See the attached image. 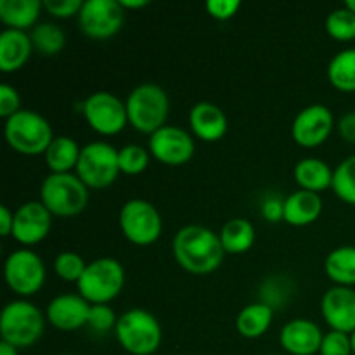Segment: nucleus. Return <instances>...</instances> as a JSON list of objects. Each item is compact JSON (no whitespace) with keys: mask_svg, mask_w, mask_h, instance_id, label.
Returning <instances> with one entry per match:
<instances>
[{"mask_svg":"<svg viewBox=\"0 0 355 355\" xmlns=\"http://www.w3.org/2000/svg\"><path fill=\"white\" fill-rule=\"evenodd\" d=\"M120 170L128 175H137L144 172L149 163V153L137 144H128L118 151Z\"/></svg>","mask_w":355,"mask_h":355,"instance_id":"2f4dec72","label":"nucleus"},{"mask_svg":"<svg viewBox=\"0 0 355 355\" xmlns=\"http://www.w3.org/2000/svg\"><path fill=\"white\" fill-rule=\"evenodd\" d=\"M149 149L158 162L175 166L193 158L194 141L182 128L165 125L151 135Z\"/></svg>","mask_w":355,"mask_h":355,"instance_id":"ddd939ff","label":"nucleus"},{"mask_svg":"<svg viewBox=\"0 0 355 355\" xmlns=\"http://www.w3.org/2000/svg\"><path fill=\"white\" fill-rule=\"evenodd\" d=\"M118 319L114 315L113 309L107 307L106 304H97V305H90V312H89V321L87 324L97 333H106L110 331L113 326H116Z\"/></svg>","mask_w":355,"mask_h":355,"instance_id":"72a5a7b5","label":"nucleus"},{"mask_svg":"<svg viewBox=\"0 0 355 355\" xmlns=\"http://www.w3.org/2000/svg\"><path fill=\"white\" fill-rule=\"evenodd\" d=\"M45 321L42 312L33 304L14 300L3 307L0 315V335L2 342L10 343L16 349L31 347L44 335Z\"/></svg>","mask_w":355,"mask_h":355,"instance_id":"39448f33","label":"nucleus"},{"mask_svg":"<svg viewBox=\"0 0 355 355\" xmlns=\"http://www.w3.org/2000/svg\"><path fill=\"white\" fill-rule=\"evenodd\" d=\"M40 0H0V19L12 30L33 26L42 7Z\"/></svg>","mask_w":355,"mask_h":355,"instance_id":"5701e85b","label":"nucleus"},{"mask_svg":"<svg viewBox=\"0 0 355 355\" xmlns=\"http://www.w3.org/2000/svg\"><path fill=\"white\" fill-rule=\"evenodd\" d=\"M220 241L225 253H245L248 252L255 241V229L245 218H232L225 222L220 231Z\"/></svg>","mask_w":355,"mask_h":355,"instance_id":"bb28decb","label":"nucleus"},{"mask_svg":"<svg viewBox=\"0 0 355 355\" xmlns=\"http://www.w3.org/2000/svg\"><path fill=\"white\" fill-rule=\"evenodd\" d=\"M14 227V215L7 207H0V234L9 236L12 234Z\"/></svg>","mask_w":355,"mask_h":355,"instance_id":"a19ab883","label":"nucleus"},{"mask_svg":"<svg viewBox=\"0 0 355 355\" xmlns=\"http://www.w3.org/2000/svg\"><path fill=\"white\" fill-rule=\"evenodd\" d=\"M17 111H21L19 94L16 89L3 83V85H0V116L9 120Z\"/></svg>","mask_w":355,"mask_h":355,"instance_id":"c9c22d12","label":"nucleus"},{"mask_svg":"<svg viewBox=\"0 0 355 355\" xmlns=\"http://www.w3.org/2000/svg\"><path fill=\"white\" fill-rule=\"evenodd\" d=\"M40 196L47 210L59 217L82 214L89 201L87 186L73 173H51L42 182Z\"/></svg>","mask_w":355,"mask_h":355,"instance_id":"423d86ee","label":"nucleus"},{"mask_svg":"<svg viewBox=\"0 0 355 355\" xmlns=\"http://www.w3.org/2000/svg\"><path fill=\"white\" fill-rule=\"evenodd\" d=\"M3 276L14 293L21 297L35 295L45 283V266L31 250H17L6 260Z\"/></svg>","mask_w":355,"mask_h":355,"instance_id":"9d476101","label":"nucleus"},{"mask_svg":"<svg viewBox=\"0 0 355 355\" xmlns=\"http://www.w3.org/2000/svg\"><path fill=\"white\" fill-rule=\"evenodd\" d=\"M83 33L96 40H104L121 30L125 10L120 0H87L78 14Z\"/></svg>","mask_w":355,"mask_h":355,"instance_id":"9b49d317","label":"nucleus"},{"mask_svg":"<svg viewBox=\"0 0 355 355\" xmlns=\"http://www.w3.org/2000/svg\"><path fill=\"white\" fill-rule=\"evenodd\" d=\"M262 214L267 220L270 222H276L279 218H284V201L276 200V198H270L263 203L262 208Z\"/></svg>","mask_w":355,"mask_h":355,"instance_id":"58836bf2","label":"nucleus"},{"mask_svg":"<svg viewBox=\"0 0 355 355\" xmlns=\"http://www.w3.org/2000/svg\"><path fill=\"white\" fill-rule=\"evenodd\" d=\"M295 180L298 186L305 191L319 193L328 187H331L333 182V170L329 168L328 163L318 158H305L297 163L295 166Z\"/></svg>","mask_w":355,"mask_h":355,"instance_id":"4be33fe9","label":"nucleus"},{"mask_svg":"<svg viewBox=\"0 0 355 355\" xmlns=\"http://www.w3.org/2000/svg\"><path fill=\"white\" fill-rule=\"evenodd\" d=\"M85 267V260L75 252H62L59 253L54 260L55 274H58L62 281H76V283H78Z\"/></svg>","mask_w":355,"mask_h":355,"instance_id":"473e14b6","label":"nucleus"},{"mask_svg":"<svg viewBox=\"0 0 355 355\" xmlns=\"http://www.w3.org/2000/svg\"><path fill=\"white\" fill-rule=\"evenodd\" d=\"M80 151L82 149L71 137L58 135V137L52 139L51 146L45 151V162H47L52 173H69V170L76 168Z\"/></svg>","mask_w":355,"mask_h":355,"instance_id":"b1692460","label":"nucleus"},{"mask_svg":"<svg viewBox=\"0 0 355 355\" xmlns=\"http://www.w3.org/2000/svg\"><path fill=\"white\" fill-rule=\"evenodd\" d=\"M6 139L14 151L37 156L51 146L52 128L42 114L31 110H21L6 121Z\"/></svg>","mask_w":355,"mask_h":355,"instance_id":"20e7f679","label":"nucleus"},{"mask_svg":"<svg viewBox=\"0 0 355 355\" xmlns=\"http://www.w3.org/2000/svg\"><path fill=\"white\" fill-rule=\"evenodd\" d=\"M52 214L42 201H28L14 214L12 236L21 245H37L51 231Z\"/></svg>","mask_w":355,"mask_h":355,"instance_id":"2eb2a0df","label":"nucleus"},{"mask_svg":"<svg viewBox=\"0 0 355 355\" xmlns=\"http://www.w3.org/2000/svg\"><path fill=\"white\" fill-rule=\"evenodd\" d=\"M326 31L336 40H352L355 38V14L347 7L335 9L326 17Z\"/></svg>","mask_w":355,"mask_h":355,"instance_id":"7c9ffc66","label":"nucleus"},{"mask_svg":"<svg viewBox=\"0 0 355 355\" xmlns=\"http://www.w3.org/2000/svg\"><path fill=\"white\" fill-rule=\"evenodd\" d=\"M0 355H17V349L7 342H0Z\"/></svg>","mask_w":355,"mask_h":355,"instance_id":"37998d69","label":"nucleus"},{"mask_svg":"<svg viewBox=\"0 0 355 355\" xmlns=\"http://www.w3.org/2000/svg\"><path fill=\"white\" fill-rule=\"evenodd\" d=\"M120 172L118 151L107 142H90L80 151L76 175L87 187L103 189L111 186Z\"/></svg>","mask_w":355,"mask_h":355,"instance_id":"6e6552de","label":"nucleus"},{"mask_svg":"<svg viewBox=\"0 0 355 355\" xmlns=\"http://www.w3.org/2000/svg\"><path fill=\"white\" fill-rule=\"evenodd\" d=\"M62 355H75V354H62Z\"/></svg>","mask_w":355,"mask_h":355,"instance_id":"49530a36","label":"nucleus"},{"mask_svg":"<svg viewBox=\"0 0 355 355\" xmlns=\"http://www.w3.org/2000/svg\"><path fill=\"white\" fill-rule=\"evenodd\" d=\"M321 328L309 319H293L281 329L279 342L291 355H314L322 345Z\"/></svg>","mask_w":355,"mask_h":355,"instance_id":"f3484780","label":"nucleus"},{"mask_svg":"<svg viewBox=\"0 0 355 355\" xmlns=\"http://www.w3.org/2000/svg\"><path fill=\"white\" fill-rule=\"evenodd\" d=\"M338 132L342 139L347 142H354L355 144V111L343 114L338 121Z\"/></svg>","mask_w":355,"mask_h":355,"instance_id":"ea45409f","label":"nucleus"},{"mask_svg":"<svg viewBox=\"0 0 355 355\" xmlns=\"http://www.w3.org/2000/svg\"><path fill=\"white\" fill-rule=\"evenodd\" d=\"M44 7L55 17H69L80 14L82 0H44Z\"/></svg>","mask_w":355,"mask_h":355,"instance_id":"e433bc0d","label":"nucleus"},{"mask_svg":"<svg viewBox=\"0 0 355 355\" xmlns=\"http://www.w3.org/2000/svg\"><path fill=\"white\" fill-rule=\"evenodd\" d=\"M83 116L92 130L103 135L118 134L128 121L127 106L110 92L90 94L83 103Z\"/></svg>","mask_w":355,"mask_h":355,"instance_id":"f8f14e48","label":"nucleus"},{"mask_svg":"<svg viewBox=\"0 0 355 355\" xmlns=\"http://www.w3.org/2000/svg\"><path fill=\"white\" fill-rule=\"evenodd\" d=\"M116 338L120 345L132 355H151L162 343V328L151 312L132 309L118 318Z\"/></svg>","mask_w":355,"mask_h":355,"instance_id":"7ed1b4c3","label":"nucleus"},{"mask_svg":"<svg viewBox=\"0 0 355 355\" xmlns=\"http://www.w3.org/2000/svg\"><path fill=\"white\" fill-rule=\"evenodd\" d=\"M31 42L33 47L44 55H54L64 47V31L54 23L37 24L31 31Z\"/></svg>","mask_w":355,"mask_h":355,"instance_id":"c85d7f7f","label":"nucleus"},{"mask_svg":"<svg viewBox=\"0 0 355 355\" xmlns=\"http://www.w3.org/2000/svg\"><path fill=\"white\" fill-rule=\"evenodd\" d=\"M123 9H139V7L149 6V0H120Z\"/></svg>","mask_w":355,"mask_h":355,"instance_id":"79ce46f5","label":"nucleus"},{"mask_svg":"<svg viewBox=\"0 0 355 355\" xmlns=\"http://www.w3.org/2000/svg\"><path fill=\"white\" fill-rule=\"evenodd\" d=\"M350 343H352V354L355 355V331L350 335Z\"/></svg>","mask_w":355,"mask_h":355,"instance_id":"a18cd8bd","label":"nucleus"},{"mask_svg":"<svg viewBox=\"0 0 355 355\" xmlns=\"http://www.w3.org/2000/svg\"><path fill=\"white\" fill-rule=\"evenodd\" d=\"M128 123L142 134H155L168 118V96L156 83H141L127 97Z\"/></svg>","mask_w":355,"mask_h":355,"instance_id":"f03ea898","label":"nucleus"},{"mask_svg":"<svg viewBox=\"0 0 355 355\" xmlns=\"http://www.w3.org/2000/svg\"><path fill=\"white\" fill-rule=\"evenodd\" d=\"M322 200L318 193L300 189L284 200V220L290 225H309L321 215Z\"/></svg>","mask_w":355,"mask_h":355,"instance_id":"412c9836","label":"nucleus"},{"mask_svg":"<svg viewBox=\"0 0 355 355\" xmlns=\"http://www.w3.org/2000/svg\"><path fill=\"white\" fill-rule=\"evenodd\" d=\"M173 257L191 274H208L224 260L220 236L203 225H186L173 238Z\"/></svg>","mask_w":355,"mask_h":355,"instance_id":"f257e3e1","label":"nucleus"},{"mask_svg":"<svg viewBox=\"0 0 355 355\" xmlns=\"http://www.w3.org/2000/svg\"><path fill=\"white\" fill-rule=\"evenodd\" d=\"M189 125L196 137L208 142L218 141L227 132V118L224 111L211 103L194 104L189 113Z\"/></svg>","mask_w":355,"mask_h":355,"instance_id":"6ab92c4d","label":"nucleus"},{"mask_svg":"<svg viewBox=\"0 0 355 355\" xmlns=\"http://www.w3.org/2000/svg\"><path fill=\"white\" fill-rule=\"evenodd\" d=\"M328 78L335 89L355 92V47L338 52L329 61Z\"/></svg>","mask_w":355,"mask_h":355,"instance_id":"cd10ccee","label":"nucleus"},{"mask_svg":"<svg viewBox=\"0 0 355 355\" xmlns=\"http://www.w3.org/2000/svg\"><path fill=\"white\" fill-rule=\"evenodd\" d=\"M333 130V113L324 104L304 107L291 125V134L297 144L315 148L329 137Z\"/></svg>","mask_w":355,"mask_h":355,"instance_id":"4468645a","label":"nucleus"},{"mask_svg":"<svg viewBox=\"0 0 355 355\" xmlns=\"http://www.w3.org/2000/svg\"><path fill=\"white\" fill-rule=\"evenodd\" d=\"M272 322V309L267 304L246 305L236 319V328L245 338H259Z\"/></svg>","mask_w":355,"mask_h":355,"instance_id":"a878e982","label":"nucleus"},{"mask_svg":"<svg viewBox=\"0 0 355 355\" xmlns=\"http://www.w3.org/2000/svg\"><path fill=\"white\" fill-rule=\"evenodd\" d=\"M90 304L82 295H59L49 304L47 319L61 331H75L89 321Z\"/></svg>","mask_w":355,"mask_h":355,"instance_id":"a211bd4d","label":"nucleus"},{"mask_svg":"<svg viewBox=\"0 0 355 355\" xmlns=\"http://www.w3.org/2000/svg\"><path fill=\"white\" fill-rule=\"evenodd\" d=\"M270 355H279V354H270Z\"/></svg>","mask_w":355,"mask_h":355,"instance_id":"de8ad7c7","label":"nucleus"},{"mask_svg":"<svg viewBox=\"0 0 355 355\" xmlns=\"http://www.w3.org/2000/svg\"><path fill=\"white\" fill-rule=\"evenodd\" d=\"M321 311L331 329L347 335L355 331V291L352 288H329L322 297Z\"/></svg>","mask_w":355,"mask_h":355,"instance_id":"dca6fc26","label":"nucleus"},{"mask_svg":"<svg viewBox=\"0 0 355 355\" xmlns=\"http://www.w3.org/2000/svg\"><path fill=\"white\" fill-rule=\"evenodd\" d=\"M328 277L340 286L355 284V246H340L333 250L324 262Z\"/></svg>","mask_w":355,"mask_h":355,"instance_id":"393cba45","label":"nucleus"},{"mask_svg":"<svg viewBox=\"0 0 355 355\" xmlns=\"http://www.w3.org/2000/svg\"><path fill=\"white\" fill-rule=\"evenodd\" d=\"M33 42L23 30L7 28L0 33V69L10 73L19 69L30 59Z\"/></svg>","mask_w":355,"mask_h":355,"instance_id":"aec40b11","label":"nucleus"},{"mask_svg":"<svg viewBox=\"0 0 355 355\" xmlns=\"http://www.w3.org/2000/svg\"><path fill=\"white\" fill-rule=\"evenodd\" d=\"M120 227L128 241L146 246L155 243L162 234V217L149 201L130 200L121 207Z\"/></svg>","mask_w":355,"mask_h":355,"instance_id":"1a4fd4ad","label":"nucleus"},{"mask_svg":"<svg viewBox=\"0 0 355 355\" xmlns=\"http://www.w3.org/2000/svg\"><path fill=\"white\" fill-rule=\"evenodd\" d=\"M333 191L345 203L355 205V155L343 159L333 172Z\"/></svg>","mask_w":355,"mask_h":355,"instance_id":"c756f323","label":"nucleus"},{"mask_svg":"<svg viewBox=\"0 0 355 355\" xmlns=\"http://www.w3.org/2000/svg\"><path fill=\"white\" fill-rule=\"evenodd\" d=\"M241 7L239 0H208L207 10L215 17V19H231Z\"/></svg>","mask_w":355,"mask_h":355,"instance_id":"4c0bfd02","label":"nucleus"},{"mask_svg":"<svg viewBox=\"0 0 355 355\" xmlns=\"http://www.w3.org/2000/svg\"><path fill=\"white\" fill-rule=\"evenodd\" d=\"M345 7L355 14V0H345Z\"/></svg>","mask_w":355,"mask_h":355,"instance_id":"c03bdc74","label":"nucleus"},{"mask_svg":"<svg viewBox=\"0 0 355 355\" xmlns=\"http://www.w3.org/2000/svg\"><path fill=\"white\" fill-rule=\"evenodd\" d=\"M125 284V270L118 260L97 259L87 263L82 277L78 279L80 295L89 304H107L120 295Z\"/></svg>","mask_w":355,"mask_h":355,"instance_id":"0eeeda50","label":"nucleus"},{"mask_svg":"<svg viewBox=\"0 0 355 355\" xmlns=\"http://www.w3.org/2000/svg\"><path fill=\"white\" fill-rule=\"evenodd\" d=\"M319 352H321V355H350L352 354L350 335L331 329L322 338V345Z\"/></svg>","mask_w":355,"mask_h":355,"instance_id":"f704fd0d","label":"nucleus"}]
</instances>
